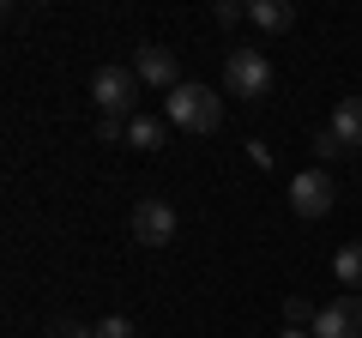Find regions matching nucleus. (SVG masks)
<instances>
[{
	"mask_svg": "<svg viewBox=\"0 0 362 338\" xmlns=\"http://www.w3.org/2000/svg\"><path fill=\"white\" fill-rule=\"evenodd\" d=\"M163 121L169 127H181V133H218V121H223V97L211 91V85H175V91L163 97Z\"/></svg>",
	"mask_w": 362,
	"mask_h": 338,
	"instance_id": "1",
	"label": "nucleus"
},
{
	"mask_svg": "<svg viewBox=\"0 0 362 338\" xmlns=\"http://www.w3.org/2000/svg\"><path fill=\"white\" fill-rule=\"evenodd\" d=\"M223 85H230V97H272V85H278V66L266 61L259 49H230V61H223Z\"/></svg>",
	"mask_w": 362,
	"mask_h": 338,
	"instance_id": "2",
	"label": "nucleus"
},
{
	"mask_svg": "<svg viewBox=\"0 0 362 338\" xmlns=\"http://www.w3.org/2000/svg\"><path fill=\"white\" fill-rule=\"evenodd\" d=\"M133 97H139V73H133V66H97V78H90V103L103 109V115L133 121V115H139Z\"/></svg>",
	"mask_w": 362,
	"mask_h": 338,
	"instance_id": "3",
	"label": "nucleus"
},
{
	"mask_svg": "<svg viewBox=\"0 0 362 338\" xmlns=\"http://www.w3.org/2000/svg\"><path fill=\"white\" fill-rule=\"evenodd\" d=\"M314 151H320V157H350V151H362V97H344V103L332 109V121L320 127Z\"/></svg>",
	"mask_w": 362,
	"mask_h": 338,
	"instance_id": "4",
	"label": "nucleus"
},
{
	"mask_svg": "<svg viewBox=\"0 0 362 338\" xmlns=\"http://www.w3.org/2000/svg\"><path fill=\"white\" fill-rule=\"evenodd\" d=\"M127 230H133V242H139V247H169V242H175V230H181V218H175L169 199H139L133 218H127Z\"/></svg>",
	"mask_w": 362,
	"mask_h": 338,
	"instance_id": "5",
	"label": "nucleus"
},
{
	"mask_svg": "<svg viewBox=\"0 0 362 338\" xmlns=\"http://www.w3.org/2000/svg\"><path fill=\"white\" fill-rule=\"evenodd\" d=\"M308 332H314V338H362V296H356V290L332 296L320 314H314Z\"/></svg>",
	"mask_w": 362,
	"mask_h": 338,
	"instance_id": "6",
	"label": "nucleus"
},
{
	"mask_svg": "<svg viewBox=\"0 0 362 338\" xmlns=\"http://www.w3.org/2000/svg\"><path fill=\"white\" fill-rule=\"evenodd\" d=\"M290 211L296 218H326L332 211V175L326 169H302L296 182H290Z\"/></svg>",
	"mask_w": 362,
	"mask_h": 338,
	"instance_id": "7",
	"label": "nucleus"
},
{
	"mask_svg": "<svg viewBox=\"0 0 362 338\" xmlns=\"http://www.w3.org/2000/svg\"><path fill=\"white\" fill-rule=\"evenodd\" d=\"M133 73H139V85H157L163 97L181 85V78H175V54L157 49V42H139V49H133Z\"/></svg>",
	"mask_w": 362,
	"mask_h": 338,
	"instance_id": "8",
	"label": "nucleus"
},
{
	"mask_svg": "<svg viewBox=\"0 0 362 338\" xmlns=\"http://www.w3.org/2000/svg\"><path fill=\"white\" fill-rule=\"evenodd\" d=\"M163 139H169V121H157V115H133L127 121V145L133 151H163Z\"/></svg>",
	"mask_w": 362,
	"mask_h": 338,
	"instance_id": "9",
	"label": "nucleus"
},
{
	"mask_svg": "<svg viewBox=\"0 0 362 338\" xmlns=\"http://www.w3.org/2000/svg\"><path fill=\"white\" fill-rule=\"evenodd\" d=\"M247 18H254L259 30H290V25H296V6H290V0H254Z\"/></svg>",
	"mask_w": 362,
	"mask_h": 338,
	"instance_id": "10",
	"label": "nucleus"
},
{
	"mask_svg": "<svg viewBox=\"0 0 362 338\" xmlns=\"http://www.w3.org/2000/svg\"><path fill=\"white\" fill-rule=\"evenodd\" d=\"M332 272H338V284H344V290H362V242L338 247V260H332Z\"/></svg>",
	"mask_w": 362,
	"mask_h": 338,
	"instance_id": "11",
	"label": "nucleus"
},
{
	"mask_svg": "<svg viewBox=\"0 0 362 338\" xmlns=\"http://www.w3.org/2000/svg\"><path fill=\"white\" fill-rule=\"evenodd\" d=\"M314 314H320V308H308L302 296H290V302H284V326H302V332H308V326H314Z\"/></svg>",
	"mask_w": 362,
	"mask_h": 338,
	"instance_id": "12",
	"label": "nucleus"
},
{
	"mask_svg": "<svg viewBox=\"0 0 362 338\" xmlns=\"http://www.w3.org/2000/svg\"><path fill=\"white\" fill-rule=\"evenodd\" d=\"M211 18H218L223 30H235V25L247 18V6H242V0H218V6H211Z\"/></svg>",
	"mask_w": 362,
	"mask_h": 338,
	"instance_id": "13",
	"label": "nucleus"
},
{
	"mask_svg": "<svg viewBox=\"0 0 362 338\" xmlns=\"http://www.w3.org/2000/svg\"><path fill=\"white\" fill-rule=\"evenodd\" d=\"M42 338H97V326H73V320H49Z\"/></svg>",
	"mask_w": 362,
	"mask_h": 338,
	"instance_id": "14",
	"label": "nucleus"
},
{
	"mask_svg": "<svg viewBox=\"0 0 362 338\" xmlns=\"http://www.w3.org/2000/svg\"><path fill=\"white\" fill-rule=\"evenodd\" d=\"M97 338H133V320L127 314H109V320H97Z\"/></svg>",
	"mask_w": 362,
	"mask_h": 338,
	"instance_id": "15",
	"label": "nucleus"
},
{
	"mask_svg": "<svg viewBox=\"0 0 362 338\" xmlns=\"http://www.w3.org/2000/svg\"><path fill=\"white\" fill-rule=\"evenodd\" d=\"M97 139H127V121L121 115H97Z\"/></svg>",
	"mask_w": 362,
	"mask_h": 338,
	"instance_id": "16",
	"label": "nucleus"
},
{
	"mask_svg": "<svg viewBox=\"0 0 362 338\" xmlns=\"http://www.w3.org/2000/svg\"><path fill=\"white\" fill-rule=\"evenodd\" d=\"M278 338H314V332H302V326H284V332H278Z\"/></svg>",
	"mask_w": 362,
	"mask_h": 338,
	"instance_id": "17",
	"label": "nucleus"
}]
</instances>
